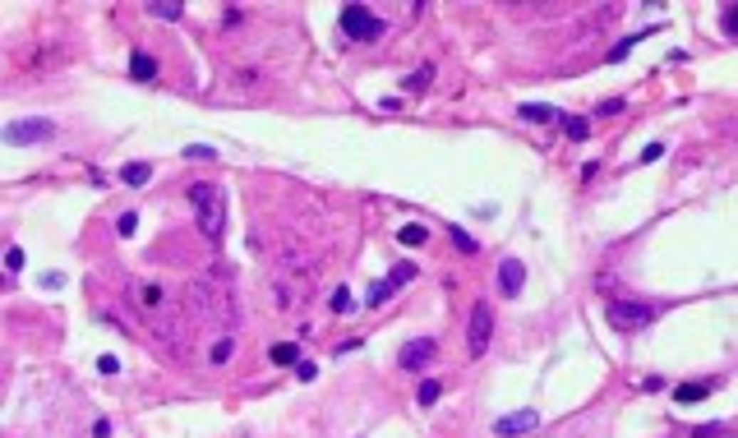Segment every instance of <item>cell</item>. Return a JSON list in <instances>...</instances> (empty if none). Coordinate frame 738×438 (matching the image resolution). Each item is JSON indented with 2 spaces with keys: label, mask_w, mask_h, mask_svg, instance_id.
Listing matches in <instances>:
<instances>
[{
  "label": "cell",
  "mask_w": 738,
  "mask_h": 438,
  "mask_svg": "<svg viewBox=\"0 0 738 438\" xmlns=\"http://www.w3.org/2000/svg\"><path fill=\"white\" fill-rule=\"evenodd\" d=\"M189 203H194V221H199V231L208 240H222V231H227V199H222V184H189Z\"/></svg>",
  "instance_id": "1"
},
{
  "label": "cell",
  "mask_w": 738,
  "mask_h": 438,
  "mask_svg": "<svg viewBox=\"0 0 738 438\" xmlns=\"http://www.w3.org/2000/svg\"><path fill=\"white\" fill-rule=\"evenodd\" d=\"M655 318H660V305H650V300H614L609 305V323L618 333H642Z\"/></svg>",
  "instance_id": "2"
},
{
  "label": "cell",
  "mask_w": 738,
  "mask_h": 438,
  "mask_svg": "<svg viewBox=\"0 0 738 438\" xmlns=\"http://www.w3.org/2000/svg\"><path fill=\"white\" fill-rule=\"evenodd\" d=\"M337 24H342V33L351 37V42H378V37H383V19L369 14L365 5H346L342 14H337Z\"/></svg>",
  "instance_id": "3"
},
{
  "label": "cell",
  "mask_w": 738,
  "mask_h": 438,
  "mask_svg": "<svg viewBox=\"0 0 738 438\" xmlns=\"http://www.w3.org/2000/svg\"><path fill=\"white\" fill-rule=\"evenodd\" d=\"M56 125L42 120V115H28V120H9L5 125V143L9 148H33V143H51Z\"/></svg>",
  "instance_id": "4"
},
{
  "label": "cell",
  "mask_w": 738,
  "mask_h": 438,
  "mask_svg": "<svg viewBox=\"0 0 738 438\" xmlns=\"http://www.w3.org/2000/svg\"><path fill=\"white\" fill-rule=\"evenodd\" d=\"M494 337V309L489 305H475L471 309V328H466V342H471V355H484Z\"/></svg>",
  "instance_id": "5"
},
{
  "label": "cell",
  "mask_w": 738,
  "mask_h": 438,
  "mask_svg": "<svg viewBox=\"0 0 738 438\" xmlns=\"http://www.w3.org/2000/svg\"><path fill=\"white\" fill-rule=\"evenodd\" d=\"M434 350H439V346H434V337H415V342L402 346V355H397V360H402V369H411V374H415V369H425L434 360Z\"/></svg>",
  "instance_id": "6"
},
{
  "label": "cell",
  "mask_w": 738,
  "mask_h": 438,
  "mask_svg": "<svg viewBox=\"0 0 738 438\" xmlns=\"http://www.w3.org/2000/svg\"><path fill=\"white\" fill-rule=\"evenodd\" d=\"M540 424V411H512V415H503L499 424H494V434L499 438H517V434H531Z\"/></svg>",
  "instance_id": "7"
},
{
  "label": "cell",
  "mask_w": 738,
  "mask_h": 438,
  "mask_svg": "<svg viewBox=\"0 0 738 438\" xmlns=\"http://www.w3.org/2000/svg\"><path fill=\"white\" fill-rule=\"evenodd\" d=\"M521 281H526V268H521L517 259H503V263H499V286H503V296H517Z\"/></svg>",
  "instance_id": "8"
},
{
  "label": "cell",
  "mask_w": 738,
  "mask_h": 438,
  "mask_svg": "<svg viewBox=\"0 0 738 438\" xmlns=\"http://www.w3.org/2000/svg\"><path fill=\"white\" fill-rule=\"evenodd\" d=\"M130 74H134V79H139V83L157 79V61H152L148 51H134V56H130Z\"/></svg>",
  "instance_id": "9"
},
{
  "label": "cell",
  "mask_w": 738,
  "mask_h": 438,
  "mask_svg": "<svg viewBox=\"0 0 738 438\" xmlns=\"http://www.w3.org/2000/svg\"><path fill=\"white\" fill-rule=\"evenodd\" d=\"M711 387L715 383H678L674 387V402L678 406H692V402H702V397H711Z\"/></svg>",
  "instance_id": "10"
},
{
  "label": "cell",
  "mask_w": 738,
  "mask_h": 438,
  "mask_svg": "<svg viewBox=\"0 0 738 438\" xmlns=\"http://www.w3.org/2000/svg\"><path fill=\"white\" fill-rule=\"evenodd\" d=\"M120 180L139 189V184H148V180H152V167H148V162H125V167H120Z\"/></svg>",
  "instance_id": "11"
},
{
  "label": "cell",
  "mask_w": 738,
  "mask_h": 438,
  "mask_svg": "<svg viewBox=\"0 0 738 438\" xmlns=\"http://www.w3.org/2000/svg\"><path fill=\"white\" fill-rule=\"evenodd\" d=\"M563 134H568L572 143H581L591 134V120H586V115H563Z\"/></svg>",
  "instance_id": "12"
},
{
  "label": "cell",
  "mask_w": 738,
  "mask_h": 438,
  "mask_svg": "<svg viewBox=\"0 0 738 438\" xmlns=\"http://www.w3.org/2000/svg\"><path fill=\"white\" fill-rule=\"evenodd\" d=\"M268 355H273V365H291V369L300 365V350H296V342H277L273 350H268Z\"/></svg>",
  "instance_id": "13"
},
{
  "label": "cell",
  "mask_w": 738,
  "mask_h": 438,
  "mask_svg": "<svg viewBox=\"0 0 738 438\" xmlns=\"http://www.w3.org/2000/svg\"><path fill=\"white\" fill-rule=\"evenodd\" d=\"M650 33H655V28H642V33H633V37H623V42H614V46H609V61H623V56L633 51L642 37H650Z\"/></svg>",
  "instance_id": "14"
},
{
  "label": "cell",
  "mask_w": 738,
  "mask_h": 438,
  "mask_svg": "<svg viewBox=\"0 0 738 438\" xmlns=\"http://www.w3.org/2000/svg\"><path fill=\"white\" fill-rule=\"evenodd\" d=\"M406 281H415V263H411V259H402L393 272H388V286H393V291H397V286H406Z\"/></svg>",
  "instance_id": "15"
},
{
  "label": "cell",
  "mask_w": 738,
  "mask_h": 438,
  "mask_svg": "<svg viewBox=\"0 0 738 438\" xmlns=\"http://www.w3.org/2000/svg\"><path fill=\"white\" fill-rule=\"evenodd\" d=\"M521 115H526V120H536V125H549L558 111H554V106H545V102H526V106H521Z\"/></svg>",
  "instance_id": "16"
},
{
  "label": "cell",
  "mask_w": 738,
  "mask_h": 438,
  "mask_svg": "<svg viewBox=\"0 0 738 438\" xmlns=\"http://www.w3.org/2000/svg\"><path fill=\"white\" fill-rule=\"evenodd\" d=\"M365 300H369V309H374V305H388V300H393V286H388V277H383V281H369Z\"/></svg>",
  "instance_id": "17"
},
{
  "label": "cell",
  "mask_w": 738,
  "mask_h": 438,
  "mask_svg": "<svg viewBox=\"0 0 738 438\" xmlns=\"http://www.w3.org/2000/svg\"><path fill=\"white\" fill-rule=\"evenodd\" d=\"M397 240H402V245H425V240H430V231H425L420 226V221H411V226H402V231H397Z\"/></svg>",
  "instance_id": "18"
},
{
  "label": "cell",
  "mask_w": 738,
  "mask_h": 438,
  "mask_svg": "<svg viewBox=\"0 0 738 438\" xmlns=\"http://www.w3.org/2000/svg\"><path fill=\"white\" fill-rule=\"evenodd\" d=\"M439 397H443V383H439V378H425L420 392H415V402H420V406H434Z\"/></svg>",
  "instance_id": "19"
},
{
  "label": "cell",
  "mask_w": 738,
  "mask_h": 438,
  "mask_svg": "<svg viewBox=\"0 0 738 438\" xmlns=\"http://www.w3.org/2000/svg\"><path fill=\"white\" fill-rule=\"evenodd\" d=\"M231 355H236V342H231V337H222V342H212V350H208V360H212V365H227Z\"/></svg>",
  "instance_id": "20"
},
{
  "label": "cell",
  "mask_w": 738,
  "mask_h": 438,
  "mask_svg": "<svg viewBox=\"0 0 738 438\" xmlns=\"http://www.w3.org/2000/svg\"><path fill=\"white\" fill-rule=\"evenodd\" d=\"M448 236H452V245H457V249H462V254H480V245H475V240H471V236H466V231H462V226H448Z\"/></svg>",
  "instance_id": "21"
},
{
  "label": "cell",
  "mask_w": 738,
  "mask_h": 438,
  "mask_svg": "<svg viewBox=\"0 0 738 438\" xmlns=\"http://www.w3.org/2000/svg\"><path fill=\"white\" fill-rule=\"evenodd\" d=\"M328 305H333V314H351V305H355V300H351V291H342V286H337L333 296H328Z\"/></svg>",
  "instance_id": "22"
},
{
  "label": "cell",
  "mask_w": 738,
  "mask_h": 438,
  "mask_svg": "<svg viewBox=\"0 0 738 438\" xmlns=\"http://www.w3.org/2000/svg\"><path fill=\"white\" fill-rule=\"evenodd\" d=\"M184 157H194V162H212V157H217V148H208V143H184Z\"/></svg>",
  "instance_id": "23"
},
{
  "label": "cell",
  "mask_w": 738,
  "mask_h": 438,
  "mask_svg": "<svg viewBox=\"0 0 738 438\" xmlns=\"http://www.w3.org/2000/svg\"><path fill=\"white\" fill-rule=\"evenodd\" d=\"M148 14H152V19H180L184 9H180V5H167V0H157V5H148Z\"/></svg>",
  "instance_id": "24"
},
{
  "label": "cell",
  "mask_w": 738,
  "mask_h": 438,
  "mask_svg": "<svg viewBox=\"0 0 738 438\" xmlns=\"http://www.w3.org/2000/svg\"><path fill=\"white\" fill-rule=\"evenodd\" d=\"M115 231H120V236H134V231H139V212H120Z\"/></svg>",
  "instance_id": "25"
},
{
  "label": "cell",
  "mask_w": 738,
  "mask_h": 438,
  "mask_svg": "<svg viewBox=\"0 0 738 438\" xmlns=\"http://www.w3.org/2000/svg\"><path fill=\"white\" fill-rule=\"evenodd\" d=\"M296 374H300V383H314V378H318V365H314V360H300Z\"/></svg>",
  "instance_id": "26"
},
{
  "label": "cell",
  "mask_w": 738,
  "mask_h": 438,
  "mask_svg": "<svg viewBox=\"0 0 738 438\" xmlns=\"http://www.w3.org/2000/svg\"><path fill=\"white\" fill-rule=\"evenodd\" d=\"M5 268H9V272H19V268H24V249H19V245H9V254H5Z\"/></svg>",
  "instance_id": "27"
},
{
  "label": "cell",
  "mask_w": 738,
  "mask_h": 438,
  "mask_svg": "<svg viewBox=\"0 0 738 438\" xmlns=\"http://www.w3.org/2000/svg\"><path fill=\"white\" fill-rule=\"evenodd\" d=\"M139 300H143V305H157V300H162V286H139Z\"/></svg>",
  "instance_id": "28"
},
{
  "label": "cell",
  "mask_w": 738,
  "mask_h": 438,
  "mask_svg": "<svg viewBox=\"0 0 738 438\" xmlns=\"http://www.w3.org/2000/svg\"><path fill=\"white\" fill-rule=\"evenodd\" d=\"M724 33L738 37V5H734V9H724Z\"/></svg>",
  "instance_id": "29"
},
{
  "label": "cell",
  "mask_w": 738,
  "mask_h": 438,
  "mask_svg": "<svg viewBox=\"0 0 738 438\" xmlns=\"http://www.w3.org/2000/svg\"><path fill=\"white\" fill-rule=\"evenodd\" d=\"M623 111V97H609V102H600V115H618Z\"/></svg>",
  "instance_id": "30"
},
{
  "label": "cell",
  "mask_w": 738,
  "mask_h": 438,
  "mask_svg": "<svg viewBox=\"0 0 738 438\" xmlns=\"http://www.w3.org/2000/svg\"><path fill=\"white\" fill-rule=\"evenodd\" d=\"M97 369H102V374H120V360H115V355H102V360H97Z\"/></svg>",
  "instance_id": "31"
},
{
  "label": "cell",
  "mask_w": 738,
  "mask_h": 438,
  "mask_svg": "<svg viewBox=\"0 0 738 438\" xmlns=\"http://www.w3.org/2000/svg\"><path fill=\"white\" fill-rule=\"evenodd\" d=\"M660 157H665V143H650V148L642 152V162H646V167H650V162H660Z\"/></svg>",
  "instance_id": "32"
},
{
  "label": "cell",
  "mask_w": 738,
  "mask_h": 438,
  "mask_svg": "<svg viewBox=\"0 0 738 438\" xmlns=\"http://www.w3.org/2000/svg\"><path fill=\"white\" fill-rule=\"evenodd\" d=\"M430 79H434V65H420V74H415V79H411V88H425Z\"/></svg>",
  "instance_id": "33"
}]
</instances>
